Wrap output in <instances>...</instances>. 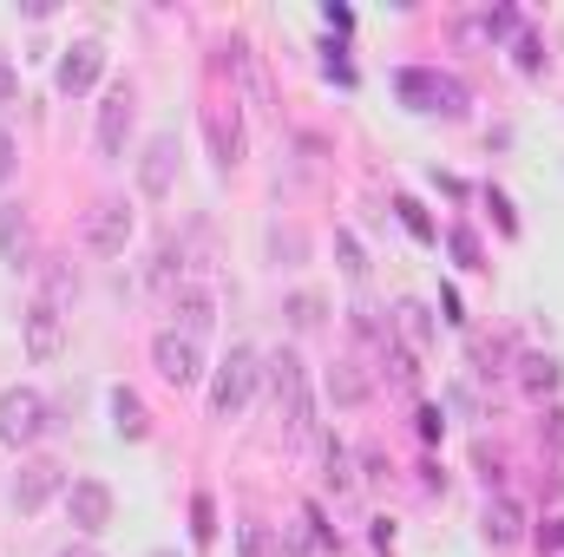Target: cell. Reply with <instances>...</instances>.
Listing matches in <instances>:
<instances>
[{"label": "cell", "mask_w": 564, "mask_h": 557, "mask_svg": "<svg viewBox=\"0 0 564 557\" xmlns=\"http://www.w3.org/2000/svg\"><path fill=\"white\" fill-rule=\"evenodd\" d=\"M263 381H270V401H276V419H282V439L289 446H302L308 433H315V394H308V368H302V354H270L263 361Z\"/></svg>", "instance_id": "cell-1"}, {"label": "cell", "mask_w": 564, "mask_h": 557, "mask_svg": "<svg viewBox=\"0 0 564 557\" xmlns=\"http://www.w3.org/2000/svg\"><path fill=\"white\" fill-rule=\"evenodd\" d=\"M257 381H263L257 348H230V354H224V368H217V387H210V414H217V419H237L243 407H250Z\"/></svg>", "instance_id": "cell-2"}, {"label": "cell", "mask_w": 564, "mask_h": 557, "mask_svg": "<svg viewBox=\"0 0 564 557\" xmlns=\"http://www.w3.org/2000/svg\"><path fill=\"white\" fill-rule=\"evenodd\" d=\"M394 92H401L414 112H446V119H459V112H466V86H459V79H446V73H426V66L394 73Z\"/></svg>", "instance_id": "cell-3"}, {"label": "cell", "mask_w": 564, "mask_h": 557, "mask_svg": "<svg viewBox=\"0 0 564 557\" xmlns=\"http://www.w3.org/2000/svg\"><path fill=\"white\" fill-rule=\"evenodd\" d=\"M79 237H86L93 256H126V243H132V210H126L119 197H99V204L86 210Z\"/></svg>", "instance_id": "cell-4"}, {"label": "cell", "mask_w": 564, "mask_h": 557, "mask_svg": "<svg viewBox=\"0 0 564 557\" xmlns=\"http://www.w3.org/2000/svg\"><path fill=\"white\" fill-rule=\"evenodd\" d=\"M46 433V401L33 387H7L0 394V439L7 446H33Z\"/></svg>", "instance_id": "cell-5"}, {"label": "cell", "mask_w": 564, "mask_h": 557, "mask_svg": "<svg viewBox=\"0 0 564 557\" xmlns=\"http://www.w3.org/2000/svg\"><path fill=\"white\" fill-rule=\"evenodd\" d=\"M20 341H26L33 361H59V354H66V315H59L53 302H26V315H20Z\"/></svg>", "instance_id": "cell-6"}, {"label": "cell", "mask_w": 564, "mask_h": 557, "mask_svg": "<svg viewBox=\"0 0 564 557\" xmlns=\"http://www.w3.org/2000/svg\"><path fill=\"white\" fill-rule=\"evenodd\" d=\"M151 368L171 381V387H191L197 374H204V348L191 341V335H177V328H164L158 341H151Z\"/></svg>", "instance_id": "cell-7"}, {"label": "cell", "mask_w": 564, "mask_h": 557, "mask_svg": "<svg viewBox=\"0 0 564 557\" xmlns=\"http://www.w3.org/2000/svg\"><path fill=\"white\" fill-rule=\"evenodd\" d=\"M99 73H106V46H99V40H73L53 79H59V92H66V99H79V92H93V86H99Z\"/></svg>", "instance_id": "cell-8"}, {"label": "cell", "mask_w": 564, "mask_h": 557, "mask_svg": "<svg viewBox=\"0 0 564 557\" xmlns=\"http://www.w3.org/2000/svg\"><path fill=\"white\" fill-rule=\"evenodd\" d=\"M59 485H66V466H53V459H26V466H20V479H13V512H20V518H33Z\"/></svg>", "instance_id": "cell-9"}, {"label": "cell", "mask_w": 564, "mask_h": 557, "mask_svg": "<svg viewBox=\"0 0 564 557\" xmlns=\"http://www.w3.org/2000/svg\"><path fill=\"white\" fill-rule=\"evenodd\" d=\"M66 518L79 532H106L112 525V485L106 479H73L66 485Z\"/></svg>", "instance_id": "cell-10"}, {"label": "cell", "mask_w": 564, "mask_h": 557, "mask_svg": "<svg viewBox=\"0 0 564 557\" xmlns=\"http://www.w3.org/2000/svg\"><path fill=\"white\" fill-rule=\"evenodd\" d=\"M132 112H139L132 86H112V92H106V106H99V151H106V157H126V139H132Z\"/></svg>", "instance_id": "cell-11"}, {"label": "cell", "mask_w": 564, "mask_h": 557, "mask_svg": "<svg viewBox=\"0 0 564 557\" xmlns=\"http://www.w3.org/2000/svg\"><path fill=\"white\" fill-rule=\"evenodd\" d=\"M171 177H177V139L158 132V139L144 144V157H139V190L144 197H171Z\"/></svg>", "instance_id": "cell-12"}, {"label": "cell", "mask_w": 564, "mask_h": 557, "mask_svg": "<svg viewBox=\"0 0 564 557\" xmlns=\"http://www.w3.org/2000/svg\"><path fill=\"white\" fill-rule=\"evenodd\" d=\"M479 532H486L492 551H512V545L525 538V512H519V499H506V492L486 499V525H479Z\"/></svg>", "instance_id": "cell-13"}, {"label": "cell", "mask_w": 564, "mask_h": 557, "mask_svg": "<svg viewBox=\"0 0 564 557\" xmlns=\"http://www.w3.org/2000/svg\"><path fill=\"white\" fill-rule=\"evenodd\" d=\"M204 132H210V151H217V164H224V171H237V164H243V119H237V112L210 106V112H204Z\"/></svg>", "instance_id": "cell-14"}, {"label": "cell", "mask_w": 564, "mask_h": 557, "mask_svg": "<svg viewBox=\"0 0 564 557\" xmlns=\"http://www.w3.org/2000/svg\"><path fill=\"white\" fill-rule=\"evenodd\" d=\"M0 256H7V270H33V223L20 217V204L0 210Z\"/></svg>", "instance_id": "cell-15"}, {"label": "cell", "mask_w": 564, "mask_h": 557, "mask_svg": "<svg viewBox=\"0 0 564 557\" xmlns=\"http://www.w3.org/2000/svg\"><path fill=\"white\" fill-rule=\"evenodd\" d=\"M230 66H237V79H243V92H250L257 106H276V92H270V73H263V53H257L250 40H230Z\"/></svg>", "instance_id": "cell-16"}, {"label": "cell", "mask_w": 564, "mask_h": 557, "mask_svg": "<svg viewBox=\"0 0 564 557\" xmlns=\"http://www.w3.org/2000/svg\"><path fill=\"white\" fill-rule=\"evenodd\" d=\"M171 315H177V335L204 341V335H210V321H217V302H210L204 288H184V295L171 302Z\"/></svg>", "instance_id": "cell-17"}, {"label": "cell", "mask_w": 564, "mask_h": 557, "mask_svg": "<svg viewBox=\"0 0 564 557\" xmlns=\"http://www.w3.org/2000/svg\"><path fill=\"white\" fill-rule=\"evenodd\" d=\"M112 426H119L126 439H144V433H151V414H144V401L132 387H112Z\"/></svg>", "instance_id": "cell-18"}, {"label": "cell", "mask_w": 564, "mask_h": 557, "mask_svg": "<svg viewBox=\"0 0 564 557\" xmlns=\"http://www.w3.org/2000/svg\"><path fill=\"white\" fill-rule=\"evenodd\" d=\"M519 381H525V394H552L564 381V368L552 354H525V368H519Z\"/></svg>", "instance_id": "cell-19"}, {"label": "cell", "mask_w": 564, "mask_h": 557, "mask_svg": "<svg viewBox=\"0 0 564 557\" xmlns=\"http://www.w3.org/2000/svg\"><path fill=\"white\" fill-rule=\"evenodd\" d=\"M394 315H401V335H408L414 348H426V341H433V321H426V308H421V302H401Z\"/></svg>", "instance_id": "cell-20"}, {"label": "cell", "mask_w": 564, "mask_h": 557, "mask_svg": "<svg viewBox=\"0 0 564 557\" xmlns=\"http://www.w3.org/2000/svg\"><path fill=\"white\" fill-rule=\"evenodd\" d=\"M237 551L243 557H282V545L270 538V525H243V532H237Z\"/></svg>", "instance_id": "cell-21"}, {"label": "cell", "mask_w": 564, "mask_h": 557, "mask_svg": "<svg viewBox=\"0 0 564 557\" xmlns=\"http://www.w3.org/2000/svg\"><path fill=\"white\" fill-rule=\"evenodd\" d=\"M328 394H335L341 407H355V401H368V381H361L355 368H335V381H328Z\"/></svg>", "instance_id": "cell-22"}, {"label": "cell", "mask_w": 564, "mask_h": 557, "mask_svg": "<svg viewBox=\"0 0 564 557\" xmlns=\"http://www.w3.org/2000/svg\"><path fill=\"white\" fill-rule=\"evenodd\" d=\"M328 485H335V499H348V492H355V472H348L341 439H328Z\"/></svg>", "instance_id": "cell-23"}, {"label": "cell", "mask_w": 564, "mask_h": 557, "mask_svg": "<svg viewBox=\"0 0 564 557\" xmlns=\"http://www.w3.org/2000/svg\"><path fill=\"white\" fill-rule=\"evenodd\" d=\"M191 538H197V545H210V538H217V505H210L204 492L191 499Z\"/></svg>", "instance_id": "cell-24"}, {"label": "cell", "mask_w": 564, "mask_h": 557, "mask_svg": "<svg viewBox=\"0 0 564 557\" xmlns=\"http://www.w3.org/2000/svg\"><path fill=\"white\" fill-rule=\"evenodd\" d=\"M446 243H453V256H459V270H486V263H479V237H473V230H453Z\"/></svg>", "instance_id": "cell-25"}, {"label": "cell", "mask_w": 564, "mask_h": 557, "mask_svg": "<svg viewBox=\"0 0 564 557\" xmlns=\"http://www.w3.org/2000/svg\"><path fill=\"white\" fill-rule=\"evenodd\" d=\"M289 321L295 328H315L322 321V295H289Z\"/></svg>", "instance_id": "cell-26"}, {"label": "cell", "mask_w": 564, "mask_h": 557, "mask_svg": "<svg viewBox=\"0 0 564 557\" xmlns=\"http://www.w3.org/2000/svg\"><path fill=\"white\" fill-rule=\"evenodd\" d=\"M394 210H401V223H408V230H414L421 243H433V223H426V210H421V204H414V197H401Z\"/></svg>", "instance_id": "cell-27"}, {"label": "cell", "mask_w": 564, "mask_h": 557, "mask_svg": "<svg viewBox=\"0 0 564 557\" xmlns=\"http://www.w3.org/2000/svg\"><path fill=\"white\" fill-rule=\"evenodd\" d=\"M66 295H79V282H73V270H46V302L59 308Z\"/></svg>", "instance_id": "cell-28"}, {"label": "cell", "mask_w": 564, "mask_h": 557, "mask_svg": "<svg viewBox=\"0 0 564 557\" xmlns=\"http://www.w3.org/2000/svg\"><path fill=\"white\" fill-rule=\"evenodd\" d=\"M335 256H341V270H348V276H361V270H368V263H361V243H355V237H335Z\"/></svg>", "instance_id": "cell-29"}, {"label": "cell", "mask_w": 564, "mask_h": 557, "mask_svg": "<svg viewBox=\"0 0 564 557\" xmlns=\"http://www.w3.org/2000/svg\"><path fill=\"white\" fill-rule=\"evenodd\" d=\"M539 551H564V518H552V525H539Z\"/></svg>", "instance_id": "cell-30"}, {"label": "cell", "mask_w": 564, "mask_h": 557, "mask_svg": "<svg viewBox=\"0 0 564 557\" xmlns=\"http://www.w3.org/2000/svg\"><path fill=\"white\" fill-rule=\"evenodd\" d=\"M545 66V53H539V40H519V73H539Z\"/></svg>", "instance_id": "cell-31"}, {"label": "cell", "mask_w": 564, "mask_h": 557, "mask_svg": "<svg viewBox=\"0 0 564 557\" xmlns=\"http://www.w3.org/2000/svg\"><path fill=\"white\" fill-rule=\"evenodd\" d=\"M486 204H492V217H499V230H506V237H512V230H519V217H512V204H506V197H499V190H492V197H486Z\"/></svg>", "instance_id": "cell-32"}, {"label": "cell", "mask_w": 564, "mask_h": 557, "mask_svg": "<svg viewBox=\"0 0 564 557\" xmlns=\"http://www.w3.org/2000/svg\"><path fill=\"white\" fill-rule=\"evenodd\" d=\"M388 368H394V381H401V387H414V361H408L401 348H388Z\"/></svg>", "instance_id": "cell-33"}, {"label": "cell", "mask_w": 564, "mask_h": 557, "mask_svg": "<svg viewBox=\"0 0 564 557\" xmlns=\"http://www.w3.org/2000/svg\"><path fill=\"white\" fill-rule=\"evenodd\" d=\"M20 99V79H13V66H7V53H0V106H13Z\"/></svg>", "instance_id": "cell-34"}, {"label": "cell", "mask_w": 564, "mask_h": 557, "mask_svg": "<svg viewBox=\"0 0 564 557\" xmlns=\"http://www.w3.org/2000/svg\"><path fill=\"white\" fill-rule=\"evenodd\" d=\"M414 419H421V439H440V433H446V419H440V407H421Z\"/></svg>", "instance_id": "cell-35"}, {"label": "cell", "mask_w": 564, "mask_h": 557, "mask_svg": "<svg viewBox=\"0 0 564 557\" xmlns=\"http://www.w3.org/2000/svg\"><path fill=\"white\" fill-rule=\"evenodd\" d=\"M7 177H13V132L0 125V184H7Z\"/></svg>", "instance_id": "cell-36"}, {"label": "cell", "mask_w": 564, "mask_h": 557, "mask_svg": "<svg viewBox=\"0 0 564 557\" xmlns=\"http://www.w3.org/2000/svg\"><path fill=\"white\" fill-rule=\"evenodd\" d=\"M545 433H552V446L564 452V407H558V414H545Z\"/></svg>", "instance_id": "cell-37"}, {"label": "cell", "mask_w": 564, "mask_h": 557, "mask_svg": "<svg viewBox=\"0 0 564 557\" xmlns=\"http://www.w3.org/2000/svg\"><path fill=\"white\" fill-rule=\"evenodd\" d=\"M59 557H99V551H93V545H66Z\"/></svg>", "instance_id": "cell-38"}]
</instances>
